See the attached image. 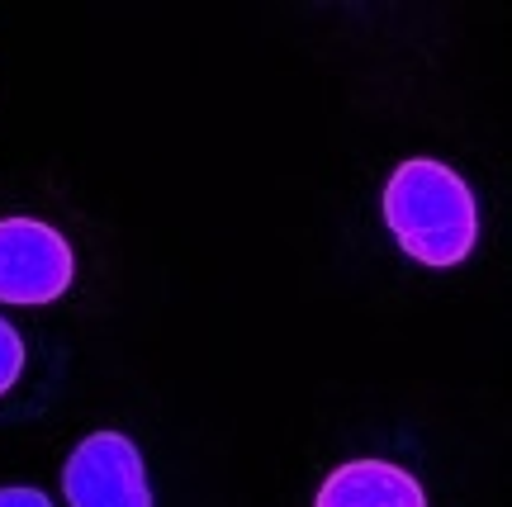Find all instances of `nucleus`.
<instances>
[{
    "instance_id": "obj_5",
    "label": "nucleus",
    "mask_w": 512,
    "mask_h": 507,
    "mask_svg": "<svg viewBox=\"0 0 512 507\" xmlns=\"http://www.w3.org/2000/svg\"><path fill=\"white\" fill-rule=\"evenodd\" d=\"M24 375V342L5 318H0V394H10L15 380Z\"/></svg>"
},
{
    "instance_id": "obj_4",
    "label": "nucleus",
    "mask_w": 512,
    "mask_h": 507,
    "mask_svg": "<svg viewBox=\"0 0 512 507\" xmlns=\"http://www.w3.org/2000/svg\"><path fill=\"white\" fill-rule=\"evenodd\" d=\"M318 507H427L422 484L389 460H351L318 489Z\"/></svg>"
},
{
    "instance_id": "obj_1",
    "label": "nucleus",
    "mask_w": 512,
    "mask_h": 507,
    "mask_svg": "<svg viewBox=\"0 0 512 507\" xmlns=\"http://www.w3.org/2000/svg\"><path fill=\"white\" fill-rule=\"evenodd\" d=\"M384 223L403 252L422 266H460L475 252L479 209L470 185L432 157L403 162L384 185Z\"/></svg>"
},
{
    "instance_id": "obj_3",
    "label": "nucleus",
    "mask_w": 512,
    "mask_h": 507,
    "mask_svg": "<svg viewBox=\"0 0 512 507\" xmlns=\"http://www.w3.org/2000/svg\"><path fill=\"white\" fill-rule=\"evenodd\" d=\"M62 493L72 507H152L143 451L124 432H91L67 455Z\"/></svg>"
},
{
    "instance_id": "obj_6",
    "label": "nucleus",
    "mask_w": 512,
    "mask_h": 507,
    "mask_svg": "<svg viewBox=\"0 0 512 507\" xmlns=\"http://www.w3.org/2000/svg\"><path fill=\"white\" fill-rule=\"evenodd\" d=\"M0 507H53L38 489H0Z\"/></svg>"
},
{
    "instance_id": "obj_2",
    "label": "nucleus",
    "mask_w": 512,
    "mask_h": 507,
    "mask_svg": "<svg viewBox=\"0 0 512 507\" xmlns=\"http://www.w3.org/2000/svg\"><path fill=\"white\" fill-rule=\"evenodd\" d=\"M72 242L38 218H0V304H53L72 290Z\"/></svg>"
}]
</instances>
